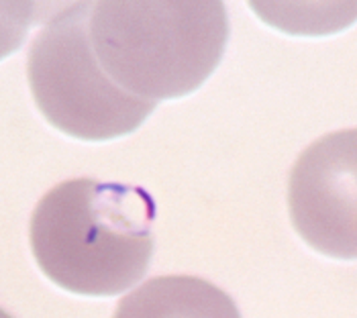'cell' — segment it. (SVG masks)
Segmentation results:
<instances>
[{"mask_svg":"<svg viewBox=\"0 0 357 318\" xmlns=\"http://www.w3.org/2000/svg\"><path fill=\"white\" fill-rule=\"evenodd\" d=\"M155 216V200L141 186L68 180L35 206L31 251L57 288L90 298L119 296L149 271Z\"/></svg>","mask_w":357,"mask_h":318,"instance_id":"1","label":"cell"},{"mask_svg":"<svg viewBox=\"0 0 357 318\" xmlns=\"http://www.w3.org/2000/svg\"><path fill=\"white\" fill-rule=\"evenodd\" d=\"M92 50L109 78L147 103L196 92L215 74L229 41L222 2H92Z\"/></svg>","mask_w":357,"mask_h":318,"instance_id":"2","label":"cell"},{"mask_svg":"<svg viewBox=\"0 0 357 318\" xmlns=\"http://www.w3.org/2000/svg\"><path fill=\"white\" fill-rule=\"evenodd\" d=\"M90 4L74 2L45 23L29 50L27 78L50 125L98 143L137 131L155 103L129 94L102 70L88 33Z\"/></svg>","mask_w":357,"mask_h":318,"instance_id":"3","label":"cell"},{"mask_svg":"<svg viewBox=\"0 0 357 318\" xmlns=\"http://www.w3.org/2000/svg\"><path fill=\"white\" fill-rule=\"evenodd\" d=\"M294 231L317 253L357 259V127L310 143L288 180Z\"/></svg>","mask_w":357,"mask_h":318,"instance_id":"4","label":"cell"},{"mask_svg":"<svg viewBox=\"0 0 357 318\" xmlns=\"http://www.w3.org/2000/svg\"><path fill=\"white\" fill-rule=\"evenodd\" d=\"M112 318H241L235 300L196 275H158L121 298Z\"/></svg>","mask_w":357,"mask_h":318,"instance_id":"5","label":"cell"},{"mask_svg":"<svg viewBox=\"0 0 357 318\" xmlns=\"http://www.w3.org/2000/svg\"><path fill=\"white\" fill-rule=\"evenodd\" d=\"M37 8V2H0V59L23 45Z\"/></svg>","mask_w":357,"mask_h":318,"instance_id":"6","label":"cell"},{"mask_svg":"<svg viewBox=\"0 0 357 318\" xmlns=\"http://www.w3.org/2000/svg\"><path fill=\"white\" fill-rule=\"evenodd\" d=\"M0 318H13V317H10V315H8L6 310H2V308H0Z\"/></svg>","mask_w":357,"mask_h":318,"instance_id":"7","label":"cell"}]
</instances>
